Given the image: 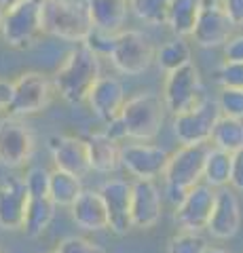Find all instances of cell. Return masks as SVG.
Here are the masks:
<instances>
[{
    "instance_id": "cell-26",
    "label": "cell",
    "mask_w": 243,
    "mask_h": 253,
    "mask_svg": "<svg viewBox=\"0 0 243 253\" xmlns=\"http://www.w3.org/2000/svg\"><path fill=\"white\" fill-rule=\"evenodd\" d=\"M83 181L81 177L72 175V173L53 169L51 171V188H49V196L57 207H72L76 199L83 194Z\"/></svg>"
},
{
    "instance_id": "cell-28",
    "label": "cell",
    "mask_w": 243,
    "mask_h": 253,
    "mask_svg": "<svg viewBox=\"0 0 243 253\" xmlns=\"http://www.w3.org/2000/svg\"><path fill=\"white\" fill-rule=\"evenodd\" d=\"M191 57H193V53H191L188 42H184V38H174V41L163 44L161 49H156L154 63L165 74H169V72H174V70H180V68L188 66V63H193Z\"/></svg>"
},
{
    "instance_id": "cell-19",
    "label": "cell",
    "mask_w": 243,
    "mask_h": 253,
    "mask_svg": "<svg viewBox=\"0 0 243 253\" xmlns=\"http://www.w3.org/2000/svg\"><path fill=\"white\" fill-rule=\"evenodd\" d=\"M241 203L237 194L229 188H220L216 192V205L207 224V232L218 241H229L241 230Z\"/></svg>"
},
{
    "instance_id": "cell-17",
    "label": "cell",
    "mask_w": 243,
    "mask_h": 253,
    "mask_svg": "<svg viewBox=\"0 0 243 253\" xmlns=\"http://www.w3.org/2000/svg\"><path fill=\"white\" fill-rule=\"evenodd\" d=\"M30 194L21 177H6L0 181V228L2 230H21Z\"/></svg>"
},
{
    "instance_id": "cell-41",
    "label": "cell",
    "mask_w": 243,
    "mask_h": 253,
    "mask_svg": "<svg viewBox=\"0 0 243 253\" xmlns=\"http://www.w3.org/2000/svg\"><path fill=\"white\" fill-rule=\"evenodd\" d=\"M2 15H4V13L0 11V30H2Z\"/></svg>"
},
{
    "instance_id": "cell-39",
    "label": "cell",
    "mask_w": 243,
    "mask_h": 253,
    "mask_svg": "<svg viewBox=\"0 0 243 253\" xmlns=\"http://www.w3.org/2000/svg\"><path fill=\"white\" fill-rule=\"evenodd\" d=\"M17 2H21V0H0V11L6 13L9 9H13V6L17 4Z\"/></svg>"
},
{
    "instance_id": "cell-16",
    "label": "cell",
    "mask_w": 243,
    "mask_h": 253,
    "mask_svg": "<svg viewBox=\"0 0 243 253\" xmlns=\"http://www.w3.org/2000/svg\"><path fill=\"white\" fill-rule=\"evenodd\" d=\"M49 152L53 158V165L59 171L72 173L76 177H83L91 171L87 139H81L74 135H51Z\"/></svg>"
},
{
    "instance_id": "cell-12",
    "label": "cell",
    "mask_w": 243,
    "mask_h": 253,
    "mask_svg": "<svg viewBox=\"0 0 243 253\" xmlns=\"http://www.w3.org/2000/svg\"><path fill=\"white\" fill-rule=\"evenodd\" d=\"M216 192L211 186L207 184H199L193 190H188V194L182 199V203L176 207L174 219L176 224L186 232H199L207 230L211 211L216 205Z\"/></svg>"
},
{
    "instance_id": "cell-2",
    "label": "cell",
    "mask_w": 243,
    "mask_h": 253,
    "mask_svg": "<svg viewBox=\"0 0 243 253\" xmlns=\"http://www.w3.org/2000/svg\"><path fill=\"white\" fill-rule=\"evenodd\" d=\"M43 34L68 42H85L91 34V19L83 0H43L41 2Z\"/></svg>"
},
{
    "instance_id": "cell-42",
    "label": "cell",
    "mask_w": 243,
    "mask_h": 253,
    "mask_svg": "<svg viewBox=\"0 0 243 253\" xmlns=\"http://www.w3.org/2000/svg\"><path fill=\"white\" fill-rule=\"evenodd\" d=\"M36 2H43V0H36Z\"/></svg>"
},
{
    "instance_id": "cell-1",
    "label": "cell",
    "mask_w": 243,
    "mask_h": 253,
    "mask_svg": "<svg viewBox=\"0 0 243 253\" xmlns=\"http://www.w3.org/2000/svg\"><path fill=\"white\" fill-rule=\"evenodd\" d=\"M101 78V61L99 55L93 53L89 46L78 44L72 49L64 63L53 74V86L59 97L68 104H83L87 101V95L93 89V84Z\"/></svg>"
},
{
    "instance_id": "cell-15",
    "label": "cell",
    "mask_w": 243,
    "mask_h": 253,
    "mask_svg": "<svg viewBox=\"0 0 243 253\" xmlns=\"http://www.w3.org/2000/svg\"><path fill=\"white\" fill-rule=\"evenodd\" d=\"M163 215V192L154 181L136 179L131 184V219L133 228L150 230Z\"/></svg>"
},
{
    "instance_id": "cell-4",
    "label": "cell",
    "mask_w": 243,
    "mask_h": 253,
    "mask_svg": "<svg viewBox=\"0 0 243 253\" xmlns=\"http://www.w3.org/2000/svg\"><path fill=\"white\" fill-rule=\"evenodd\" d=\"M121 121L127 131V137L136 141H152L159 135L165 121V104L152 91H140L125 101L121 110Z\"/></svg>"
},
{
    "instance_id": "cell-22",
    "label": "cell",
    "mask_w": 243,
    "mask_h": 253,
    "mask_svg": "<svg viewBox=\"0 0 243 253\" xmlns=\"http://www.w3.org/2000/svg\"><path fill=\"white\" fill-rule=\"evenodd\" d=\"M87 150H89V165L91 171L97 173H114L121 167V150L119 141L106 135L104 131L91 133L87 137Z\"/></svg>"
},
{
    "instance_id": "cell-8",
    "label": "cell",
    "mask_w": 243,
    "mask_h": 253,
    "mask_svg": "<svg viewBox=\"0 0 243 253\" xmlns=\"http://www.w3.org/2000/svg\"><path fill=\"white\" fill-rule=\"evenodd\" d=\"M163 104L165 110H169L171 114H182L186 110H191L205 99L203 95V83H201V72L194 63L174 70L165 76L163 83Z\"/></svg>"
},
{
    "instance_id": "cell-32",
    "label": "cell",
    "mask_w": 243,
    "mask_h": 253,
    "mask_svg": "<svg viewBox=\"0 0 243 253\" xmlns=\"http://www.w3.org/2000/svg\"><path fill=\"white\" fill-rule=\"evenodd\" d=\"M222 89H243V61H222L216 72Z\"/></svg>"
},
{
    "instance_id": "cell-13",
    "label": "cell",
    "mask_w": 243,
    "mask_h": 253,
    "mask_svg": "<svg viewBox=\"0 0 243 253\" xmlns=\"http://www.w3.org/2000/svg\"><path fill=\"white\" fill-rule=\"evenodd\" d=\"M233 21L224 13L220 0H203L197 26H194L193 38L203 49H216L224 46L233 38Z\"/></svg>"
},
{
    "instance_id": "cell-24",
    "label": "cell",
    "mask_w": 243,
    "mask_h": 253,
    "mask_svg": "<svg viewBox=\"0 0 243 253\" xmlns=\"http://www.w3.org/2000/svg\"><path fill=\"white\" fill-rule=\"evenodd\" d=\"M57 205L51 201V196H38V199H30L26 209V219H23V228L26 236L30 239H38L43 232L51 226L53 217H55Z\"/></svg>"
},
{
    "instance_id": "cell-38",
    "label": "cell",
    "mask_w": 243,
    "mask_h": 253,
    "mask_svg": "<svg viewBox=\"0 0 243 253\" xmlns=\"http://www.w3.org/2000/svg\"><path fill=\"white\" fill-rule=\"evenodd\" d=\"M11 101H13V83L0 78V114L11 108Z\"/></svg>"
},
{
    "instance_id": "cell-20",
    "label": "cell",
    "mask_w": 243,
    "mask_h": 253,
    "mask_svg": "<svg viewBox=\"0 0 243 253\" xmlns=\"http://www.w3.org/2000/svg\"><path fill=\"white\" fill-rule=\"evenodd\" d=\"M72 221L87 232H101L108 230V211L99 190H83V194L70 207Z\"/></svg>"
},
{
    "instance_id": "cell-10",
    "label": "cell",
    "mask_w": 243,
    "mask_h": 253,
    "mask_svg": "<svg viewBox=\"0 0 243 253\" xmlns=\"http://www.w3.org/2000/svg\"><path fill=\"white\" fill-rule=\"evenodd\" d=\"M53 93H55V86L49 76L28 70L13 81V101L9 112L21 118L38 114L51 104Z\"/></svg>"
},
{
    "instance_id": "cell-43",
    "label": "cell",
    "mask_w": 243,
    "mask_h": 253,
    "mask_svg": "<svg viewBox=\"0 0 243 253\" xmlns=\"http://www.w3.org/2000/svg\"><path fill=\"white\" fill-rule=\"evenodd\" d=\"M0 253H4V251H2V249H0Z\"/></svg>"
},
{
    "instance_id": "cell-33",
    "label": "cell",
    "mask_w": 243,
    "mask_h": 253,
    "mask_svg": "<svg viewBox=\"0 0 243 253\" xmlns=\"http://www.w3.org/2000/svg\"><path fill=\"white\" fill-rule=\"evenodd\" d=\"M55 253H106V249L97 243L85 239V236L72 234V236H66V239H61L57 243Z\"/></svg>"
},
{
    "instance_id": "cell-34",
    "label": "cell",
    "mask_w": 243,
    "mask_h": 253,
    "mask_svg": "<svg viewBox=\"0 0 243 253\" xmlns=\"http://www.w3.org/2000/svg\"><path fill=\"white\" fill-rule=\"evenodd\" d=\"M218 104L224 116L243 121V89H220Z\"/></svg>"
},
{
    "instance_id": "cell-18",
    "label": "cell",
    "mask_w": 243,
    "mask_h": 253,
    "mask_svg": "<svg viewBox=\"0 0 243 253\" xmlns=\"http://www.w3.org/2000/svg\"><path fill=\"white\" fill-rule=\"evenodd\" d=\"M125 101H127L125 86L114 76H101L87 95V104L91 108V112L106 125L121 116Z\"/></svg>"
},
{
    "instance_id": "cell-36",
    "label": "cell",
    "mask_w": 243,
    "mask_h": 253,
    "mask_svg": "<svg viewBox=\"0 0 243 253\" xmlns=\"http://www.w3.org/2000/svg\"><path fill=\"white\" fill-rule=\"evenodd\" d=\"M220 4L235 28L243 26V0H220Z\"/></svg>"
},
{
    "instance_id": "cell-9",
    "label": "cell",
    "mask_w": 243,
    "mask_h": 253,
    "mask_svg": "<svg viewBox=\"0 0 243 253\" xmlns=\"http://www.w3.org/2000/svg\"><path fill=\"white\" fill-rule=\"evenodd\" d=\"M36 150L34 131L21 116L0 118V165L9 169L23 167Z\"/></svg>"
},
{
    "instance_id": "cell-40",
    "label": "cell",
    "mask_w": 243,
    "mask_h": 253,
    "mask_svg": "<svg viewBox=\"0 0 243 253\" xmlns=\"http://www.w3.org/2000/svg\"><path fill=\"white\" fill-rule=\"evenodd\" d=\"M205 253H231V251H226V249H220V247H207Z\"/></svg>"
},
{
    "instance_id": "cell-11",
    "label": "cell",
    "mask_w": 243,
    "mask_h": 253,
    "mask_svg": "<svg viewBox=\"0 0 243 253\" xmlns=\"http://www.w3.org/2000/svg\"><path fill=\"white\" fill-rule=\"evenodd\" d=\"M167 161H169L167 150L161 146L148 144V141L127 144L121 150V165L136 179L154 181L156 177H163Z\"/></svg>"
},
{
    "instance_id": "cell-37",
    "label": "cell",
    "mask_w": 243,
    "mask_h": 253,
    "mask_svg": "<svg viewBox=\"0 0 243 253\" xmlns=\"http://www.w3.org/2000/svg\"><path fill=\"white\" fill-rule=\"evenodd\" d=\"M224 59L226 61H243V34L233 36L224 44Z\"/></svg>"
},
{
    "instance_id": "cell-29",
    "label": "cell",
    "mask_w": 243,
    "mask_h": 253,
    "mask_svg": "<svg viewBox=\"0 0 243 253\" xmlns=\"http://www.w3.org/2000/svg\"><path fill=\"white\" fill-rule=\"evenodd\" d=\"M171 0H129V11L150 26L167 23Z\"/></svg>"
},
{
    "instance_id": "cell-31",
    "label": "cell",
    "mask_w": 243,
    "mask_h": 253,
    "mask_svg": "<svg viewBox=\"0 0 243 253\" xmlns=\"http://www.w3.org/2000/svg\"><path fill=\"white\" fill-rule=\"evenodd\" d=\"M26 188H28V194L30 199H38V196H49V188H51V171L45 169V167H32L26 177Z\"/></svg>"
},
{
    "instance_id": "cell-25",
    "label": "cell",
    "mask_w": 243,
    "mask_h": 253,
    "mask_svg": "<svg viewBox=\"0 0 243 253\" xmlns=\"http://www.w3.org/2000/svg\"><path fill=\"white\" fill-rule=\"evenodd\" d=\"M231 169H233V154L218 148H209L203 167V184L211 186L214 190L226 188L231 184Z\"/></svg>"
},
{
    "instance_id": "cell-44",
    "label": "cell",
    "mask_w": 243,
    "mask_h": 253,
    "mask_svg": "<svg viewBox=\"0 0 243 253\" xmlns=\"http://www.w3.org/2000/svg\"><path fill=\"white\" fill-rule=\"evenodd\" d=\"M51 253H55V251H51Z\"/></svg>"
},
{
    "instance_id": "cell-5",
    "label": "cell",
    "mask_w": 243,
    "mask_h": 253,
    "mask_svg": "<svg viewBox=\"0 0 243 253\" xmlns=\"http://www.w3.org/2000/svg\"><path fill=\"white\" fill-rule=\"evenodd\" d=\"M108 57L121 74L138 76L150 70L156 59V49L152 46L150 38L144 36V32L121 30L119 34H114L112 49Z\"/></svg>"
},
{
    "instance_id": "cell-6",
    "label": "cell",
    "mask_w": 243,
    "mask_h": 253,
    "mask_svg": "<svg viewBox=\"0 0 243 253\" xmlns=\"http://www.w3.org/2000/svg\"><path fill=\"white\" fill-rule=\"evenodd\" d=\"M222 110L218 99L205 97L194 108L174 116V135L182 146H199L211 141L216 123L220 121Z\"/></svg>"
},
{
    "instance_id": "cell-23",
    "label": "cell",
    "mask_w": 243,
    "mask_h": 253,
    "mask_svg": "<svg viewBox=\"0 0 243 253\" xmlns=\"http://www.w3.org/2000/svg\"><path fill=\"white\" fill-rule=\"evenodd\" d=\"M203 0H171L167 26L178 38L193 36L194 26H197L199 13H201Z\"/></svg>"
},
{
    "instance_id": "cell-27",
    "label": "cell",
    "mask_w": 243,
    "mask_h": 253,
    "mask_svg": "<svg viewBox=\"0 0 243 253\" xmlns=\"http://www.w3.org/2000/svg\"><path fill=\"white\" fill-rule=\"evenodd\" d=\"M211 148L224 150L229 154H235L243 148V121L231 116H220L211 133Z\"/></svg>"
},
{
    "instance_id": "cell-35",
    "label": "cell",
    "mask_w": 243,
    "mask_h": 253,
    "mask_svg": "<svg viewBox=\"0 0 243 253\" xmlns=\"http://www.w3.org/2000/svg\"><path fill=\"white\" fill-rule=\"evenodd\" d=\"M231 186L243 192V148L233 154V169H231Z\"/></svg>"
},
{
    "instance_id": "cell-21",
    "label": "cell",
    "mask_w": 243,
    "mask_h": 253,
    "mask_svg": "<svg viewBox=\"0 0 243 253\" xmlns=\"http://www.w3.org/2000/svg\"><path fill=\"white\" fill-rule=\"evenodd\" d=\"M93 30L104 34H119L125 26L129 0H85Z\"/></svg>"
},
{
    "instance_id": "cell-30",
    "label": "cell",
    "mask_w": 243,
    "mask_h": 253,
    "mask_svg": "<svg viewBox=\"0 0 243 253\" xmlns=\"http://www.w3.org/2000/svg\"><path fill=\"white\" fill-rule=\"evenodd\" d=\"M207 247H209L207 241L199 232L180 230L178 234H174L169 239L167 253H205Z\"/></svg>"
},
{
    "instance_id": "cell-3",
    "label": "cell",
    "mask_w": 243,
    "mask_h": 253,
    "mask_svg": "<svg viewBox=\"0 0 243 253\" xmlns=\"http://www.w3.org/2000/svg\"><path fill=\"white\" fill-rule=\"evenodd\" d=\"M207 144L199 146H180L174 154H169L165 173V194L167 199L178 207L182 199L188 194V190L201 184L203 179V167H205L207 156Z\"/></svg>"
},
{
    "instance_id": "cell-7",
    "label": "cell",
    "mask_w": 243,
    "mask_h": 253,
    "mask_svg": "<svg viewBox=\"0 0 243 253\" xmlns=\"http://www.w3.org/2000/svg\"><path fill=\"white\" fill-rule=\"evenodd\" d=\"M2 34L4 42L13 49H30L43 34L41 23V2L21 0L2 15Z\"/></svg>"
},
{
    "instance_id": "cell-14",
    "label": "cell",
    "mask_w": 243,
    "mask_h": 253,
    "mask_svg": "<svg viewBox=\"0 0 243 253\" xmlns=\"http://www.w3.org/2000/svg\"><path fill=\"white\" fill-rule=\"evenodd\" d=\"M99 194L104 199L108 211V230L114 234H127L133 230L131 219V184L127 179L112 177L99 186Z\"/></svg>"
}]
</instances>
